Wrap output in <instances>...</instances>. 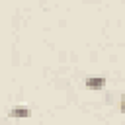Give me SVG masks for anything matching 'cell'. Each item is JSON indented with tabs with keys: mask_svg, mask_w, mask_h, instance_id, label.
Returning a JSON list of instances; mask_svg holds the SVG:
<instances>
[{
	"mask_svg": "<svg viewBox=\"0 0 125 125\" xmlns=\"http://www.w3.org/2000/svg\"><path fill=\"white\" fill-rule=\"evenodd\" d=\"M10 117H29V109L25 105H16L10 109Z\"/></svg>",
	"mask_w": 125,
	"mask_h": 125,
	"instance_id": "cell-2",
	"label": "cell"
},
{
	"mask_svg": "<svg viewBox=\"0 0 125 125\" xmlns=\"http://www.w3.org/2000/svg\"><path fill=\"white\" fill-rule=\"evenodd\" d=\"M119 109L125 113V94H123V98H121V105H119Z\"/></svg>",
	"mask_w": 125,
	"mask_h": 125,
	"instance_id": "cell-3",
	"label": "cell"
},
{
	"mask_svg": "<svg viewBox=\"0 0 125 125\" xmlns=\"http://www.w3.org/2000/svg\"><path fill=\"white\" fill-rule=\"evenodd\" d=\"M105 86V78L104 76H88L86 78V88L88 90H102Z\"/></svg>",
	"mask_w": 125,
	"mask_h": 125,
	"instance_id": "cell-1",
	"label": "cell"
}]
</instances>
